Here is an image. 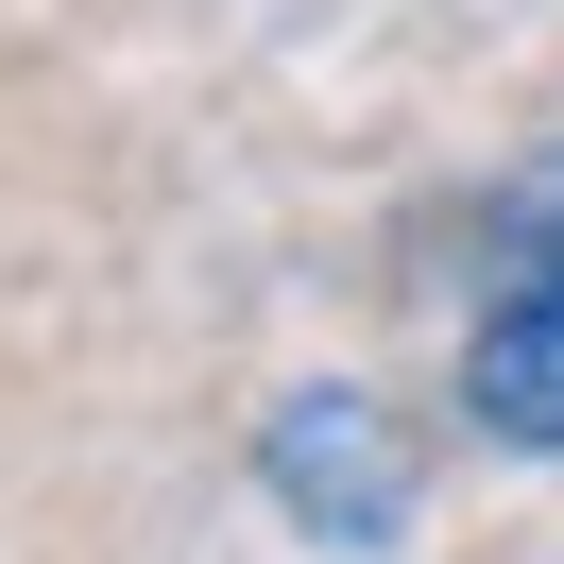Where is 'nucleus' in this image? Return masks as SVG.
Segmentation results:
<instances>
[{"label": "nucleus", "instance_id": "obj_1", "mask_svg": "<svg viewBox=\"0 0 564 564\" xmlns=\"http://www.w3.org/2000/svg\"><path fill=\"white\" fill-rule=\"evenodd\" d=\"M462 411L496 445L564 462V154L496 206V274H479V325H462Z\"/></svg>", "mask_w": 564, "mask_h": 564}, {"label": "nucleus", "instance_id": "obj_2", "mask_svg": "<svg viewBox=\"0 0 564 564\" xmlns=\"http://www.w3.org/2000/svg\"><path fill=\"white\" fill-rule=\"evenodd\" d=\"M257 479H274V513L325 530V547H393V530H411V427H393L359 377H308L274 427H257Z\"/></svg>", "mask_w": 564, "mask_h": 564}]
</instances>
